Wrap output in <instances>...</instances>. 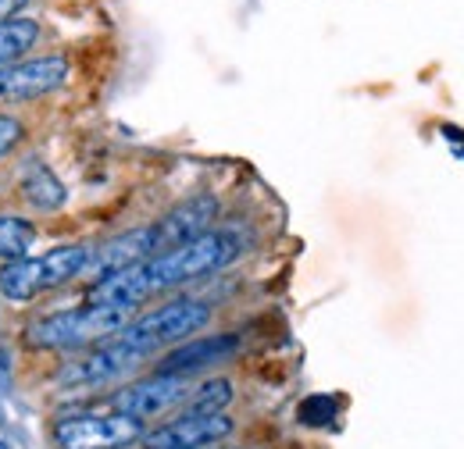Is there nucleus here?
<instances>
[{
    "instance_id": "obj_5",
    "label": "nucleus",
    "mask_w": 464,
    "mask_h": 449,
    "mask_svg": "<svg viewBox=\"0 0 464 449\" xmlns=\"http://www.w3.org/2000/svg\"><path fill=\"white\" fill-rule=\"evenodd\" d=\"M147 432L143 421L125 414H72L54 421V446L58 449H125L140 443Z\"/></svg>"
},
{
    "instance_id": "obj_20",
    "label": "nucleus",
    "mask_w": 464,
    "mask_h": 449,
    "mask_svg": "<svg viewBox=\"0 0 464 449\" xmlns=\"http://www.w3.org/2000/svg\"><path fill=\"white\" fill-rule=\"evenodd\" d=\"M0 449H7V446H4V443H0Z\"/></svg>"
},
{
    "instance_id": "obj_14",
    "label": "nucleus",
    "mask_w": 464,
    "mask_h": 449,
    "mask_svg": "<svg viewBox=\"0 0 464 449\" xmlns=\"http://www.w3.org/2000/svg\"><path fill=\"white\" fill-rule=\"evenodd\" d=\"M40 40V22L33 18H4L0 22V68L14 64Z\"/></svg>"
},
{
    "instance_id": "obj_3",
    "label": "nucleus",
    "mask_w": 464,
    "mask_h": 449,
    "mask_svg": "<svg viewBox=\"0 0 464 449\" xmlns=\"http://www.w3.org/2000/svg\"><path fill=\"white\" fill-rule=\"evenodd\" d=\"M208 318H211L208 303L182 296V300H172V303H165L158 310H147V314L132 318L111 339L121 342L125 349H132L140 360H150L158 349H169V346H179L189 336H197L208 325Z\"/></svg>"
},
{
    "instance_id": "obj_12",
    "label": "nucleus",
    "mask_w": 464,
    "mask_h": 449,
    "mask_svg": "<svg viewBox=\"0 0 464 449\" xmlns=\"http://www.w3.org/2000/svg\"><path fill=\"white\" fill-rule=\"evenodd\" d=\"M236 346H239V339L236 336L186 339V342H179L175 349H169V353L161 357L158 375H182V378H189L193 371H200V368H215L218 360L232 357Z\"/></svg>"
},
{
    "instance_id": "obj_7",
    "label": "nucleus",
    "mask_w": 464,
    "mask_h": 449,
    "mask_svg": "<svg viewBox=\"0 0 464 449\" xmlns=\"http://www.w3.org/2000/svg\"><path fill=\"white\" fill-rule=\"evenodd\" d=\"M140 364L143 360L132 349H125L121 342L108 339L97 349L82 353L79 360H68L58 371V386L61 389H97V386H108V382H115L121 375H129Z\"/></svg>"
},
{
    "instance_id": "obj_4",
    "label": "nucleus",
    "mask_w": 464,
    "mask_h": 449,
    "mask_svg": "<svg viewBox=\"0 0 464 449\" xmlns=\"http://www.w3.org/2000/svg\"><path fill=\"white\" fill-rule=\"evenodd\" d=\"M90 264V246L72 243V246H54L44 257H22V261H4L0 268V292L11 303L36 300L40 292H51L64 282L82 279Z\"/></svg>"
},
{
    "instance_id": "obj_17",
    "label": "nucleus",
    "mask_w": 464,
    "mask_h": 449,
    "mask_svg": "<svg viewBox=\"0 0 464 449\" xmlns=\"http://www.w3.org/2000/svg\"><path fill=\"white\" fill-rule=\"evenodd\" d=\"M300 421H307V425H329L333 421V399H325V396L307 399L300 406Z\"/></svg>"
},
{
    "instance_id": "obj_15",
    "label": "nucleus",
    "mask_w": 464,
    "mask_h": 449,
    "mask_svg": "<svg viewBox=\"0 0 464 449\" xmlns=\"http://www.w3.org/2000/svg\"><path fill=\"white\" fill-rule=\"evenodd\" d=\"M232 403V382L229 378H208L197 389H189L182 414H226Z\"/></svg>"
},
{
    "instance_id": "obj_10",
    "label": "nucleus",
    "mask_w": 464,
    "mask_h": 449,
    "mask_svg": "<svg viewBox=\"0 0 464 449\" xmlns=\"http://www.w3.org/2000/svg\"><path fill=\"white\" fill-rule=\"evenodd\" d=\"M215 218H218V200L211 193H200V196L182 200L161 222L150 224V232H154V253L175 250V246H182V243L211 232Z\"/></svg>"
},
{
    "instance_id": "obj_1",
    "label": "nucleus",
    "mask_w": 464,
    "mask_h": 449,
    "mask_svg": "<svg viewBox=\"0 0 464 449\" xmlns=\"http://www.w3.org/2000/svg\"><path fill=\"white\" fill-rule=\"evenodd\" d=\"M232 257H236V239L226 232H204L175 250L165 253H154L147 261H140V279L147 296L154 292H165L175 285H186V282H197L218 268H226Z\"/></svg>"
},
{
    "instance_id": "obj_6",
    "label": "nucleus",
    "mask_w": 464,
    "mask_h": 449,
    "mask_svg": "<svg viewBox=\"0 0 464 449\" xmlns=\"http://www.w3.org/2000/svg\"><path fill=\"white\" fill-rule=\"evenodd\" d=\"M189 389H193L189 378H182V375H158V371H154L150 378H140V382L118 389L108 406H111L115 414L136 417V421L147 425V421L169 414V410L179 406V403H186Z\"/></svg>"
},
{
    "instance_id": "obj_18",
    "label": "nucleus",
    "mask_w": 464,
    "mask_h": 449,
    "mask_svg": "<svg viewBox=\"0 0 464 449\" xmlns=\"http://www.w3.org/2000/svg\"><path fill=\"white\" fill-rule=\"evenodd\" d=\"M22 132H25V129H22V121H18L14 114H0V158L18 147Z\"/></svg>"
},
{
    "instance_id": "obj_2",
    "label": "nucleus",
    "mask_w": 464,
    "mask_h": 449,
    "mask_svg": "<svg viewBox=\"0 0 464 449\" xmlns=\"http://www.w3.org/2000/svg\"><path fill=\"white\" fill-rule=\"evenodd\" d=\"M129 321H132L129 307L90 303V307H75V310H58V314L36 318L25 329V342L33 349H82V346L108 342Z\"/></svg>"
},
{
    "instance_id": "obj_9",
    "label": "nucleus",
    "mask_w": 464,
    "mask_h": 449,
    "mask_svg": "<svg viewBox=\"0 0 464 449\" xmlns=\"http://www.w3.org/2000/svg\"><path fill=\"white\" fill-rule=\"evenodd\" d=\"M68 79V57L64 54H44L22 64L0 68V100H33L51 90H58Z\"/></svg>"
},
{
    "instance_id": "obj_13",
    "label": "nucleus",
    "mask_w": 464,
    "mask_h": 449,
    "mask_svg": "<svg viewBox=\"0 0 464 449\" xmlns=\"http://www.w3.org/2000/svg\"><path fill=\"white\" fill-rule=\"evenodd\" d=\"M22 193H25V200L36 211H58V207H64V186L54 178V171L47 168V165L33 161L29 168L22 171Z\"/></svg>"
},
{
    "instance_id": "obj_8",
    "label": "nucleus",
    "mask_w": 464,
    "mask_h": 449,
    "mask_svg": "<svg viewBox=\"0 0 464 449\" xmlns=\"http://www.w3.org/2000/svg\"><path fill=\"white\" fill-rule=\"evenodd\" d=\"M232 435L229 414H179L169 425L143 432V449H211Z\"/></svg>"
},
{
    "instance_id": "obj_19",
    "label": "nucleus",
    "mask_w": 464,
    "mask_h": 449,
    "mask_svg": "<svg viewBox=\"0 0 464 449\" xmlns=\"http://www.w3.org/2000/svg\"><path fill=\"white\" fill-rule=\"evenodd\" d=\"M25 4H29V0H0V22H4V18H14Z\"/></svg>"
},
{
    "instance_id": "obj_11",
    "label": "nucleus",
    "mask_w": 464,
    "mask_h": 449,
    "mask_svg": "<svg viewBox=\"0 0 464 449\" xmlns=\"http://www.w3.org/2000/svg\"><path fill=\"white\" fill-rule=\"evenodd\" d=\"M147 257H154V232H150V224H140V228H132V232H121L115 239L101 243L97 250H90V264H86L82 275L101 279V275H111L118 268L140 264V261H147Z\"/></svg>"
},
{
    "instance_id": "obj_16",
    "label": "nucleus",
    "mask_w": 464,
    "mask_h": 449,
    "mask_svg": "<svg viewBox=\"0 0 464 449\" xmlns=\"http://www.w3.org/2000/svg\"><path fill=\"white\" fill-rule=\"evenodd\" d=\"M33 243H36V228L25 222V218L0 215V257H4V261H22V257H29Z\"/></svg>"
}]
</instances>
